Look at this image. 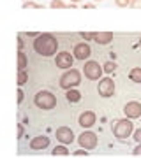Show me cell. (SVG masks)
I'll return each instance as SVG.
<instances>
[{
  "instance_id": "cell-16",
  "label": "cell",
  "mask_w": 141,
  "mask_h": 158,
  "mask_svg": "<svg viewBox=\"0 0 141 158\" xmlns=\"http://www.w3.org/2000/svg\"><path fill=\"white\" fill-rule=\"evenodd\" d=\"M51 155H53V156H69L71 153H69V149H67V146H65V144H58V146L53 148Z\"/></svg>"
},
{
  "instance_id": "cell-24",
  "label": "cell",
  "mask_w": 141,
  "mask_h": 158,
  "mask_svg": "<svg viewBox=\"0 0 141 158\" xmlns=\"http://www.w3.org/2000/svg\"><path fill=\"white\" fill-rule=\"evenodd\" d=\"M16 102L18 104H23V100H25V93H23V90H21V86H20V88H18V91H16Z\"/></svg>"
},
{
  "instance_id": "cell-7",
  "label": "cell",
  "mask_w": 141,
  "mask_h": 158,
  "mask_svg": "<svg viewBox=\"0 0 141 158\" xmlns=\"http://www.w3.org/2000/svg\"><path fill=\"white\" fill-rule=\"evenodd\" d=\"M97 91L104 98L113 97L115 95V81L111 77H101L99 79V85H97Z\"/></svg>"
},
{
  "instance_id": "cell-30",
  "label": "cell",
  "mask_w": 141,
  "mask_h": 158,
  "mask_svg": "<svg viewBox=\"0 0 141 158\" xmlns=\"http://www.w3.org/2000/svg\"><path fill=\"white\" fill-rule=\"evenodd\" d=\"M23 134H25V127L23 125H18V139H21Z\"/></svg>"
},
{
  "instance_id": "cell-14",
  "label": "cell",
  "mask_w": 141,
  "mask_h": 158,
  "mask_svg": "<svg viewBox=\"0 0 141 158\" xmlns=\"http://www.w3.org/2000/svg\"><path fill=\"white\" fill-rule=\"evenodd\" d=\"M111 40H113L111 32H95V34H94V42H97V44H101V46L109 44Z\"/></svg>"
},
{
  "instance_id": "cell-2",
  "label": "cell",
  "mask_w": 141,
  "mask_h": 158,
  "mask_svg": "<svg viewBox=\"0 0 141 158\" xmlns=\"http://www.w3.org/2000/svg\"><path fill=\"white\" fill-rule=\"evenodd\" d=\"M111 132H113V135L117 137L118 141H125V139H129V137L132 135V132H134V125H132V121H130L129 118L118 119V121L111 127Z\"/></svg>"
},
{
  "instance_id": "cell-31",
  "label": "cell",
  "mask_w": 141,
  "mask_h": 158,
  "mask_svg": "<svg viewBox=\"0 0 141 158\" xmlns=\"http://www.w3.org/2000/svg\"><path fill=\"white\" fill-rule=\"evenodd\" d=\"M23 48H25V42H23L21 35H20V37H18V49H20V51H23Z\"/></svg>"
},
{
  "instance_id": "cell-29",
  "label": "cell",
  "mask_w": 141,
  "mask_h": 158,
  "mask_svg": "<svg viewBox=\"0 0 141 158\" xmlns=\"http://www.w3.org/2000/svg\"><path fill=\"white\" fill-rule=\"evenodd\" d=\"M132 155H134V156H141V142H138V146L134 148Z\"/></svg>"
},
{
  "instance_id": "cell-8",
  "label": "cell",
  "mask_w": 141,
  "mask_h": 158,
  "mask_svg": "<svg viewBox=\"0 0 141 158\" xmlns=\"http://www.w3.org/2000/svg\"><path fill=\"white\" fill-rule=\"evenodd\" d=\"M55 135H56V141L60 142V144H73L76 141V137H74V132L69 127H58L55 130Z\"/></svg>"
},
{
  "instance_id": "cell-10",
  "label": "cell",
  "mask_w": 141,
  "mask_h": 158,
  "mask_svg": "<svg viewBox=\"0 0 141 158\" xmlns=\"http://www.w3.org/2000/svg\"><path fill=\"white\" fill-rule=\"evenodd\" d=\"M92 55V49L90 46L86 44V42H78V44L74 46L73 49V56L76 58V60H81V62H85V60H88Z\"/></svg>"
},
{
  "instance_id": "cell-33",
  "label": "cell",
  "mask_w": 141,
  "mask_h": 158,
  "mask_svg": "<svg viewBox=\"0 0 141 158\" xmlns=\"http://www.w3.org/2000/svg\"><path fill=\"white\" fill-rule=\"evenodd\" d=\"M73 4H79V2H83V0H71Z\"/></svg>"
},
{
  "instance_id": "cell-11",
  "label": "cell",
  "mask_w": 141,
  "mask_h": 158,
  "mask_svg": "<svg viewBox=\"0 0 141 158\" xmlns=\"http://www.w3.org/2000/svg\"><path fill=\"white\" fill-rule=\"evenodd\" d=\"M124 114L127 116L129 119H136V118H141V104L136 100H130L124 106Z\"/></svg>"
},
{
  "instance_id": "cell-5",
  "label": "cell",
  "mask_w": 141,
  "mask_h": 158,
  "mask_svg": "<svg viewBox=\"0 0 141 158\" xmlns=\"http://www.w3.org/2000/svg\"><path fill=\"white\" fill-rule=\"evenodd\" d=\"M85 74V77L90 79V81H99V79L102 77V74H104V70H102V65L99 62H95V60H88V62L85 63V67L81 69Z\"/></svg>"
},
{
  "instance_id": "cell-9",
  "label": "cell",
  "mask_w": 141,
  "mask_h": 158,
  "mask_svg": "<svg viewBox=\"0 0 141 158\" xmlns=\"http://www.w3.org/2000/svg\"><path fill=\"white\" fill-rule=\"evenodd\" d=\"M73 63H74V56L69 53V51H60V53H56L55 65L58 69H64V70L73 69Z\"/></svg>"
},
{
  "instance_id": "cell-3",
  "label": "cell",
  "mask_w": 141,
  "mask_h": 158,
  "mask_svg": "<svg viewBox=\"0 0 141 158\" xmlns=\"http://www.w3.org/2000/svg\"><path fill=\"white\" fill-rule=\"evenodd\" d=\"M34 104L42 111H51L56 107V97L48 90H41L35 93L34 97Z\"/></svg>"
},
{
  "instance_id": "cell-32",
  "label": "cell",
  "mask_w": 141,
  "mask_h": 158,
  "mask_svg": "<svg viewBox=\"0 0 141 158\" xmlns=\"http://www.w3.org/2000/svg\"><path fill=\"white\" fill-rule=\"evenodd\" d=\"M95 7V4H85V9H94Z\"/></svg>"
},
{
  "instance_id": "cell-35",
  "label": "cell",
  "mask_w": 141,
  "mask_h": 158,
  "mask_svg": "<svg viewBox=\"0 0 141 158\" xmlns=\"http://www.w3.org/2000/svg\"><path fill=\"white\" fill-rule=\"evenodd\" d=\"M94 2H101V0H94Z\"/></svg>"
},
{
  "instance_id": "cell-23",
  "label": "cell",
  "mask_w": 141,
  "mask_h": 158,
  "mask_svg": "<svg viewBox=\"0 0 141 158\" xmlns=\"http://www.w3.org/2000/svg\"><path fill=\"white\" fill-rule=\"evenodd\" d=\"M73 156H88V149H85V148H81V149H76L74 153H71Z\"/></svg>"
},
{
  "instance_id": "cell-1",
  "label": "cell",
  "mask_w": 141,
  "mask_h": 158,
  "mask_svg": "<svg viewBox=\"0 0 141 158\" xmlns=\"http://www.w3.org/2000/svg\"><path fill=\"white\" fill-rule=\"evenodd\" d=\"M34 51L41 56H55L58 53V39L53 34H39L34 39Z\"/></svg>"
},
{
  "instance_id": "cell-25",
  "label": "cell",
  "mask_w": 141,
  "mask_h": 158,
  "mask_svg": "<svg viewBox=\"0 0 141 158\" xmlns=\"http://www.w3.org/2000/svg\"><path fill=\"white\" fill-rule=\"evenodd\" d=\"M132 139H134L136 142H141V128H138V130L132 132Z\"/></svg>"
},
{
  "instance_id": "cell-13",
  "label": "cell",
  "mask_w": 141,
  "mask_h": 158,
  "mask_svg": "<svg viewBox=\"0 0 141 158\" xmlns=\"http://www.w3.org/2000/svg\"><path fill=\"white\" fill-rule=\"evenodd\" d=\"M48 146H50V137L48 135H37L30 141V149H35V151L46 149Z\"/></svg>"
},
{
  "instance_id": "cell-4",
  "label": "cell",
  "mask_w": 141,
  "mask_h": 158,
  "mask_svg": "<svg viewBox=\"0 0 141 158\" xmlns=\"http://www.w3.org/2000/svg\"><path fill=\"white\" fill-rule=\"evenodd\" d=\"M79 85H81V72L76 69H71V70L67 69L60 77V88L62 90H71V88H76Z\"/></svg>"
},
{
  "instance_id": "cell-27",
  "label": "cell",
  "mask_w": 141,
  "mask_h": 158,
  "mask_svg": "<svg viewBox=\"0 0 141 158\" xmlns=\"http://www.w3.org/2000/svg\"><path fill=\"white\" fill-rule=\"evenodd\" d=\"M129 7H132V9H141V0H130Z\"/></svg>"
},
{
  "instance_id": "cell-20",
  "label": "cell",
  "mask_w": 141,
  "mask_h": 158,
  "mask_svg": "<svg viewBox=\"0 0 141 158\" xmlns=\"http://www.w3.org/2000/svg\"><path fill=\"white\" fill-rule=\"evenodd\" d=\"M102 70H104V74H115V70H117V63L115 62H106L104 65H102Z\"/></svg>"
},
{
  "instance_id": "cell-21",
  "label": "cell",
  "mask_w": 141,
  "mask_h": 158,
  "mask_svg": "<svg viewBox=\"0 0 141 158\" xmlns=\"http://www.w3.org/2000/svg\"><path fill=\"white\" fill-rule=\"evenodd\" d=\"M50 7H51V9H65V7H67V4H65L64 0H51Z\"/></svg>"
},
{
  "instance_id": "cell-12",
  "label": "cell",
  "mask_w": 141,
  "mask_h": 158,
  "mask_svg": "<svg viewBox=\"0 0 141 158\" xmlns=\"http://www.w3.org/2000/svg\"><path fill=\"white\" fill-rule=\"evenodd\" d=\"M95 121H97V116L94 111H83L78 118L79 127H83V128H92L95 125Z\"/></svg>"
},
{
  "instance_id": "cell-17",
  "label": "cell",
  "mask_w": 141,
  "mask_h": 158,
  "mask_svg": "<svg viewBox=\"0 0 141 158\" xmlns=\"http://www.w3.org/2000/svg\"><path fill=\"white\" fill-rule=\"evenodd\" d=\"M28 67V56L23 51H18V70H25Z\"/></svg>"
},
{
  "instance_id": "cell-15",
  "label": "cell",
  "mask_w": 141,
  "mask_h": 158,
  "mask_svg": "<svg viewBox=\"0 0 141 158\" xmlns=\"http://www.w3.org/2000/svg\"><path fill=\"white\" fill-rule=\"evenodd\" d=\"M65 98H67L69 104H78L81 100V93L76 88H71V90H65Z\"/></svg>"
},
{
  "instance_id": "cell-18",
  "label": "cell",
  "mask_w": 141,
  "mask_h": 158,
  "mask_svg": "<svg viewBox=\"0 0 141 158\" xmlns=\"http://www.w3.org/2000/svg\"><path fill=\"white\" fill-rule=\"evenodd\" d=\"M129 79L132 81V83H138V85H141V67H134V69H130V72H129Z\"/></svg>"
},
{
  "instance_id": "cell-34",
  "label": "cell",
  "mask_w": 141,
  "mask_h": 158,
  "mask_svg": "<svg viewBox=\"0 0 141 158\" xmlns=\"http://www.w3.org/2000/svg\"><path fill=\"white\" fill-rule=\"evenodd\" d=\"M139 48H141V39H139Z\"/></svg>"
},
{
  "instance_id": "cell-6",
  "label": "cell",
  "mask_w": 141,
  "mask_h": 158,
  "mask_svg": "<svg viewBox=\"0 0 141 158\" xmlns=\"http://www.w3.org/2000/svg\"><path fill=\"white\" fill-rule=\"evenodd\" d=\"M78 144L79 148H85V149H95L97 144H99V137H97L95 132H90V130H85L83 134L78 137Z\"/></svg>"
},
{
  "instance_id": "cell-28",
  "label": "cell",
  "mask_w": 141,
  "mask_h": 158,
  "mask_svg": "<svg viewBox=\"0 0 141 158\" xmlns=\"http://www.w3.org/2000/svg\"><path fill=\"white\" fill-rule=\"evenodd\" d=\"M115 4L118 7H127L130 4V0H115Z\"/></svg>"
},
{
  "instance_id": "cell-26",
  "label": "cell",
  "mask_w": 141,
  "mask_h": 158,
  "mask_svg": "<svg viewBox=\"0 0 141 158\" xmlns=\"http://www.w3.org/2000/svg\"><path fill=\"white\" fill-rule=\"evenodd\" d=\"M81 37L85 40H94V32H81Z\"/></svg>"
},
{
  "instance_id": "cell-22",
  "label": "cell",
  "mask_w": 141,
  "mask_h": 158,
  "mask_svg": "<svg viewBox=\"0 0 141 158\" xmlns=\"http://www.w3.org/2000/svg\"><path fill=\"white\" fill-rule=\"evenodd\" d=\"M23 9H42V6L35 2H23Z\"/></svg>"
},
{
  "instance_id": "cell-19",
  "label": "cell",
  "mask_w": 141,
  "mask_h": 158,
  "mask_svg": "<svg viewBox=\"0 0 141 158\" xmlns=\"http://www.w3.org/2000/svg\"><path fill=\"white\" fill-rule=\"evenodd\" d=\"M28 81V72L27 69L25 70H18V86H23Z\"/></svg>"
}]
</instances>
